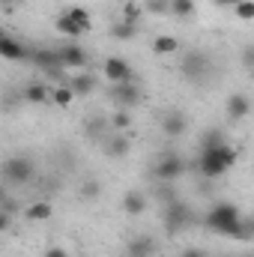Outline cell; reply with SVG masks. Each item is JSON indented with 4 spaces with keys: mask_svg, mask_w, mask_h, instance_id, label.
<instances>
[{
    "mask_svg": "<svg viewBox=\"0 0 254 257\" xmlns=\"http://www.w3.org/2000/svg\"><path fill=\"white\" fill-rule=\"evenodd\" d=\"M230 239H239V242H251V239H254V218H251V215H242V221L236 224V230L230 233Z\"/></svg>",
    "mask_w": 254,
    "mask_h": 257,
    "instance_id": "ffe728a7",
    "label": "cell"
},
{
    "mask_svg": "<svg viewBox=\"0 0 254 257\" xmlns=\"http://www.w3.org/2000/svg\"><path fill=\"white\" fill-rule=\"evenodd\" d=\"M51 93H54V90H48V84L36 81V84H27V87H24L21 99H24L27 105H51Z\"/></svg>",
    "mask_w": 254,
    "mask_h": 257,
    "instance_id": "4fadbf2b",
    "label": "cell"
},
{
    "mask_svg": "<svg viewBox=\"0 0 254 257\" xmlns=\"http://www.w3.org/2000/svg\"><path fill=\"white\" fill-rule=\"evenodd\" d=\"M57 30H60L63 36H69V39H78V36H84V33H87V30H84L72 15H66V12L57 18Z\"/></svg>",
    "mask_w": 254,
    "mask_h": 257,
    "instance_id": "ac0fdd59",
    "label": "cell"
},
{
    "mask_svg": "<svg viewBox=\"0 0 254 257\" xmlns=\"http://www.w3.org/2000/svg\"><path fill=\"white\" fill-rule=\"evenodd\" d=\"M33 48H27L24 42H18V39H12V36H3L0 39V57L3 60H9V63H18V60H30L33 63Z\"/></svg>",
    "mask_w": 254,
    "mask_h": 257,
    "instance_id": "52a82bcc",
    "label": "cell"
},
{
    "mask_svg": "<svg viewBox=\"0 0 254 257\" xmlns=\"http://www.w3.org/2000/svg\"><path fill=\"white\" fill-rule=\"evenodd\" d=\"M215 6H224V9H233V6H239L242 0H212Z\"/></svg>",
    "mask_w": 254,
    "mask_h": 257,
    "instance_id": "e575fe53",
    "label": "cell"
},
{
    "mask_svg": "<svg viewBox=\"0 0 254 257\" xmlns=\"http://www.w3.org/2000/svg\"><path fill=\"white\" fill-rule=\"evenodd\" d=\"M186 128H189V117H186L183 111H168V114L162 117V132H165L168 138H180Z\"/></svg>",
    "mask_w": 254,
    "mask_h": 257,
    "instance_id": "7c38bea8",
    "label": "cell"
},
{
    "mask_svg": "<svg viewBox=\"0 0 254 257\" xmlns=\"http://www.w3.org/2000/svg\"><path fill=\"white\" fill-rule=\"evenodd\" d=\"M42 257H69V251L60 248V245H51V248H45V254Z\"/></svg>",
    "mask_w": 254,
    "mask_h": 257,
    "instance_id": "836d02e7",
    "label": "cell"
},
{
    "mask_svg": "<svg viewBox=\"0 0 254 257\" xmlns=\"http://www.w3.org/2000/svg\"><path fill=\"white\" fill-rule=\"evenodd\" d=\"M72 99H75V93H72L69 84H66V87H57V90L51 93V105H57V108H69Z\"/></svg>",
    "mask_w": 254,
    "mask_h": 257,
    "instance_id": "d4e9b609",
    "label": "cell"
},
{
    "mask_svg": "<svg viewBox=\"0 0 254 257\" xmlns=\"http://www.w3.org/2000/svg\"><path fill=\"white\" fill-rule=\"evenodd\" d=\"M144 15V6H138V3H123V21H132V24H138V18Z\"/></svg>",
    "mask_w": 254,
    "mask_h": 257,
    "instance_id": "f546056e",
    "label": "cell"
},
{
    "mask_svg": "<svg viewBox=\"0 0 254 257\" xmlns=\"http://www.w3.org/2000/svg\"><path fill=\"white\" fill-rule=\"evenodd\" d=\"M239 63L245 66L248 72H254V45H245V48L239 51Z\"/></svg>",
    "mask_w": 254,
    "mask_h": 257,
    "instance_id": "d6a6232c",
    "label": "cell"
},
{
    "mask_svg": "<svg viewBox=\"0 0 254 257\" xmlns=\"http://www.w3.org/2000/svg\"><path fill=\"white\" fill-rule=\"evenodd\" d=\"M183 257H206V254H203L200 248H186V251H183Z\"/></svg>",
    "mask_w": 254,
    "mask_h": 257,
    "instance_id": "8d00e7d4",
    "label": "cell"
},
{
    "mask_svg": "<svg viewBox=\"0 0 254 257\" xmlns=\"http://www.w3.org/2000/svg\"><path fill=\"white\" fill-rule=\"evenodd\" d=\"M36 177V168L27 156H12L3 162V183L6 186H27Z\"/></svg>",
    "mask_w": 254,
    "mask_h": 257,
    "instance_id": "5b68a950",
    "label": "cell"
},
{
    "mask_svg": "<svg viewBox=\"0 0 254 257\" xmlns=\"http://www.w3.org/2000/svg\"><path fill=\"white\" fill-rule=\"evenodd\" d=\"M69 87H72V93H75V96H90V93L96 90V78H93V75H87V72H78V75H72Z\"/></svg>",
    "mask_w": 254,
    "mask_h": 257,
    "instance_id": "e0dca14e",
    "label": "cell"
},
{
    "mask_svg": "<svg viewBox=\"0 0 254 257\" xmlns=\"http://www.w3.org/2000/svg\"><path fill=\"white\" fill-rule=\"evenodd\" d=\"M171 15L174 18H191L194 15V0H171Z\"/></svg>",
    "mask_w": 254,
    "mask_h": 257,
    "instance_id": "cb8c5ba5",
    "label": "cell"
},
{
    "mask_svg": "<svg viewBox=\"0 0 254 257\" xmlns=\"http://www.w3.org/2000/svg\"><path fill=\"white\" fill-rule=\"evenodd\" d=\"M33 63L42 66V69H57L60 66V57H57V51H36L33 54Z\"/></svg>",
    "mask_w": 254,
    "mask_h": 257,
    "instance_id": "484cf974",
    "label": "cell"
},
{
    "mask_svg": "<svg viewBox=\"0 0 254 257\" xmlns=\"http://www.w3.org/2000/svg\"><path fill=\"white\" fill-rule=\"evenodd\" d=\"M147 206H150V200H147L144 192H129L126 197H123V212H126V215H144Z\"/></svg>",
    "mask_w": 254,
    "mask_h": 257,
    "instance_id": "2e32d148",
    "label": "cell"
},
{
    "mask_svg": "<svg viewBox=\"0 0 254 257\" xmlns=\"http://www.w3.org/2000/svg\"><path fill=\"white\" fill-rule=\"evenodd\" d=\"M102 72H105V78H108L111 84L135 81V72H132V66H129L126 57H105V66H102Z\"/></svg>",
    "mask_w": 254,
    "mask_h": 257,
    "instance_id": "ba28073f",
    "label": "cell"
},
{
    "mask_svg": "<svg viewBox=\"0 0 254 257\" xmlns=\"http://www.w3.org/2000/svg\"><path fill=\"white\" fill-rule=\"evenodd\" d=\"M105 153H108L111 159H123V156H129V141L117 135L114 141H108V144H105Z\"/></svg>",
    "mask_w": 254,
    "mask_h": 257,
    "instance_id": "7402d4cb",
    "label": "cell"
},
{
    "mask_svg": "<svg viewBox=\"0 0 254 257\" xmlns=\"http://www.w3.org/2000/svg\"><path fill=\"white\" fill-rule=\"evenodd\" d=\"M236 162H239V153H236L230 144H221V147H215V150H200L194 168H197L206 180H218V177H224Z\"/></svg>",
    "mask_w": 254,
    "mask_h": 257,
    "instance_id": "6da1fadb",
    "label": "cell"
},
{
    "mask_svg": "<svg viewBox=\"0 0 254 257\" xmlns=\"http://www.w3.org/2000/svg\"><path fill=\"white\" fill-rule=\"evenodd\" d=\"M239 221H242V212H239V206L230 203V200H215V203L209 206L206 218H203V224H206L209 230L221 233V236H230Z\"/></svg>",
    "mask_w": 254,
    "mask_h": 257,
    "instance_id": "7a4b0ae2",
    "label": "cell"
},
{
    "mask_svg": "<svg viewBox=\"0 0 254 257\" xmlns=\"http://www.w3.org/2000/svg\"><path fill=\"white\" fill-rule=\"evenodd\" d=\"M57 57H60V66L63 69H84V66L90 63L87 51L81 45H75V42H66L63 48H57Z\"/></svg>",
    "mask_w": 254,
    "mask_h": 257,
    "instance_id": "30bf717a",
    "label": "cell"
},
{
    "mask_svg": "<svg viewBox=\"0 0 254 257\" xmlns=\"http://www.w3.org/2000/svg\"><path fill=\"white\" fill-rule=\"evenodd\" d=\"M233 15L239 21H254V0H242L239 6H233Z\"/></svg>",
    "mask_w": 254,
    "mask_h": 257,
    "instance_id": "f1b7e54d",
    "label": "cell"
},
{
    "mask_svg": "<svg viewBox=\"0 0 254 257\" xmlns=\"http://www.w3.org/2000/svg\"><path fill=\"white\" fill-rule=\"evenodd\" d=\"M108 93H111V99H114L120 108H132V105H138V102H141V96H144V93H141V87H138L135 81L111 84V90H108Z\"/></svg>",
    "mask_w": 254,
    "mask_h": 257,
    "instance_id": "9c48e42d",
    "label": "cell"
},
{
    "mask_svg": "<svg viewBox=\"0 0 254 257\" xmlns=\"http://www.w3.org/2000/svg\"><path fill=\"white\" fill-rule=\"evenodd\" d=\"M0 3H9V0H0Z\"/></svg>",
    "mask_w": 254,
    "mask_h": 257,
    "instance_id": "f35d334b",
    "label": "cell"
},
{
    "mask_svg": "<svg viewBox=\"0 0 254 257\" xmlns=\"http://www.w3.org/2000/svg\"><path fill=\"white\" fill-rule=\"evenodd\" d=\"M111 126L117 128V132H126V128L132 126V117H129V111H126V108H120V111H117V114L111 117Z\"/></svg>",
    "mask_w": 254,
    "mask_h": 257,
    "instance_id": "4dcf8cb0",
    "label": "cell"
},
{
    "mask_svg": "<svg viewBox=\"0 0 254 257\" xmlns=\"http://www.w3.org/2000/svg\"><path fill=\"white\" fill-rule=\"evenodd\" d=\"M186 171H189L186 159H183L180 153L168 150V153H165V156L156 162V168H153V177H156L159 183H177L180 177H186Z\"/></svg>",
    "mask_w": 254,
    "mask_h": 257,
    "instance_id": "277c9868",
    "label": "cell"
},
{
    "mask_svg": "<svg viewBox=\"0 0 254 257\" xmlns=\"http://www.w3.org/2000/svg\"><path fill=\"white\" fill-rule=\"evenodd\" d=\"M221 144H227V138H224L221 128H206L203 138H200V150H215V147H221Z\"/></svg>",
    "mask_w": 254,
    "mask_h": 257,
    "instance_id": "44dd1931",
    "label": "cell"
},
{
    "mask_svg": "<svg viewBox=\"0 0 254 257\" xmlns=\"http://www.w3.org/2000/svg\"><path fill=\"white\" fill-rule=\"evenodd\" d=\"M224 114H227L233 123L245 120V117L251 114V99H248L245 93H230V96H227V102H224Z\"/></svg>",
    "mask_w": 254,
    "mask_h": 257,
    "instance_id": "8fae6325",
    "label": "cell"
},
{
    "mask_svg": "<svg viewBox=\"0 0 254 257\" xmlns=\"http://www.w3.org/2000/svg\"><path fill=\"white\" fill-rule=\"evenodd\" d=\"M135 33H138V24H132V21H120V24L111 27V36L114 39H123V42L135 39Z\"/></svg>",
    "mask_w": 254,
    "mask_h": 257,
    "instance_id": "603a6c76",
    "label": "cell"
},
{
    "mask_svg": "<svg viewBox=\"0 0 254 257\" xmlns=\"http://www.w3.org/2000/svg\"><path fill=\"white\" fill-rule=\"evenodd\" d=\"M180 69H183V75H186L189 81L203 84V78H206V75H209V69H212V60H209L203 51H189V54L183 57Z\"/></svg>",
    "mask_w": 254,
    "mask_h": 257,
    "instance_id": "8992f818",
    "label": "cell"
},
{
    "mask_svg": "<svg viewBox=\"0 0 254 257\" xmlns=\"http://www.w3.org/2000/svg\"><path fill=\"white\" fill-rule=\"evenodd\" d=\"M239 257H254V254H239Z\"/></svg>",
    "mask_w": 254,
    "mask_h": 257,
    "instance_id": "74e56055",
    "label": "cell"
},
{
    "mask_svg": "<svg viewBox=\"0 0 254 257\" xmlns=\"http://www.w3.org/2000/svg\"><path fill=\"white\" fill-rule=\"evenodd\" d=\"M144 12H150V15H171V0H144Z\"/></svg>",
    "mask_w": 254,
    "mask_h": 257,
    "instance_id": "83f0119b",
    "label": "cell"
},
{
    "mask_svg": "<svg viewBox=\"0 0 254 257\" xmlns=\"http://www.w3.org/2000/svg\"><path fill=\"white\" fill-rule=\"evenodd\" d=\"M162 218H165L168 233H180V230H186V227L194 224V212H191V206L186 203V200H177V197H171V200L165 203Z\"/></svg>",
    "mask_w": 254,
    "mask_h": 257,
    "instance_id": "3957f363",
    "label": "cell"
},
{
    "mask_svg": "<svg viewBox=\"0 0 254 257\" xmlns=\"http://www.w3.org/2000/svg\"><path fill=\"white\" fill-rule=\"evenodd\" d=\"M177 48H180V42H177L174 36H168V33L156 36V42H153V54H159V57H168V54H174Z\"/></svg>",
    "mask_w": 254,
    "mask_h": 257,
    "instance_id": "d6986e66",
    "label": "cell"
},
{
    "mask_svg": "<svg viewBox=\"0 0 254 257\" xmlns=\"http://www.w3.org/2000/svg\"><path fill=\"white\" fill-rule=\"evenodd\" d=\"M129 257H153L156 254V242H153V236H135V239H129Z\"/></svg>",
    "mask_w": 254,
    "mask_h": 257,
    "instance_id": "5bb4252c",
    "label": "cell"
},
{
    "mask_svg": "<svg viewBox=\"0 0 254 257\" xmlns=\"http://www.w3.org/2000/svg\"><path fill=\"white\" fill-rule=\"evenodd\" d=\"M51 215H54L51 200H33V203L24 209V218H27V221H48Z\"/></svg>",
    "mask_w": 254,
    "mask_h": 257,
    "instance_id": "9a60e30c",
    "label": "cell"
},
{
    "mask_svg": "<svg viewBox=\"0 0 254 257\" xmlns=\"http://www.w3.org/2000/svg\"><path fill=\"white\" fill-rule=\"evenodd\" d=\"M99 194H102V186H99L96 180H87V183H84V189H81V197H84V200H96Z\"/></svg>",
    "mask_w": 254,
    "mask_h": 257,
    "instance_id": "1f68e13d",
    "label": "cell"
},
{
    "mask_svg": "<svg viewBox=\"0 0 254 257\" xmlns=\"http://www.w3.org/2000/svg\"><path fill=\"white\" fill-rule=\"evenodd\" d=\"M9 215H12V212H6V209L0 212V230H9Z\"/></svg>",
    "mask_w": 254,
    "mask_h": 257,
    "instance_id": "d590c367",
    "label": "cell"
},
{
    "mask_svg": "<svg viewBox=\"0 0 254 257\" xmlns=\"http://www.w3.org/2000/svg\"><path fill=\"white\" fill-rule=\"evenodd\" d=\"M66 15H72L84 30H90V27H93V18H90V12H87L84 6H69V9H66Z\"/></svg>",
    "mask_w": 254,
    "mask_h": 257,
    "instance_id": "4316f807",
    "label": "cell"
}]
</instances>
